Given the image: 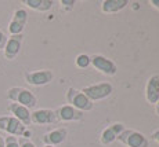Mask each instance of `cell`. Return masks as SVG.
Instances as JSON below:
<instances>
[{
    "instance_id": "ba28073f",
    "label": "cell",
    "mask_w": 159,
    "mask_h": 147,
    "mask_svg": "<svg viewBox=\"0 0 159 147\" xmlns=\"http://www.w3.org/2000/svg\"><path fill=\"white\" fill-rule=\"evenodd\" d=\"M28 22V13H26L25 8H17L13 13L11 21L8 23V33L10 36L14 35H22L24 29L26 26Z\"/></svg>"
},
{
    "instance_id": "ffe728a7",
    "label": "cell",
    "mask_w": 159,
    "mask_h": 147,
    "mask_svg": "<svg viewBox=\"0 0 159 147\" xmlns=\"http://www.w3.org/2000/svg\"><path fill=\"white\" fill-rule=\"evenodd\" d=\"M60 4H61V8H62V10H65V11H71L72 8L75 7L76 2H75V0H61Z\"/></svg>"
},
{
    "instance_id": "4316f807",
    "label": "cell",
    "mask_w": 159,
    "mask_h": 147,
    "mask_svg": "<svg viewBox=\"0 0 159 147\" xmlns=\"http://www.w3.org/2000/svg\"><path fill=\"white\" fill-rule=\"evenodd\" d=\"M44 147H53V146H44Z\"/></svg>"
},
{
    "instance_id": "44dd1931",
    "label": "cell",
    "mask_w": 159,
    "mask_h": 147,
    "mask_svg": "<svg viewBox=\"0 0 159 147\" xmlns=\"http://www.w3.org/2000/svg\"><path fill=\"white\" fill-rule=\"evenodd\" d=\"M18 143H20V147H36L29 139H25V137H20Z\"/></svg>"
},
{
    "instance_id": "7a4b0ae2",
    "label": "cell",
    "mask_w": 159,
    "mask_h": 147,
    "mask_svg": "<svg viewBox=\"0 0 159 147\" xmlns=\"http://www.w3.org/2000/svg\"><path fill=\"white\" fill-rule=\"evenodd\" d=\"M65 99L69 106L75 107L76 110H79V111H82V113L93 110L94 103L91 102L80 90H76V88H72V87L68 88L66 94H65Z\"/></svg>"
},
{
    "instance_id": "3957f363",
    "label": "cell",
    "mask_w": 159,
    "mask_h": 147,
    "mask_svg": "<svg viewBox=\"0 0 159 147\" xmlns=\"http://www.w3.org/2000/svg\"><path fill=\"white\" fill-rule=\"evenodd\" d=\"M0 131L6 132L10 136L24 137L25 132L28 131V127L18 121L13 116H0Z\"/></svg>"
},
{
    "instance_id": "5b68a950",
    "label": "cell",
    "mask_w": 159,
    "mask_h": 147,
    "mask_svg": "<svg viewBox=\"0 0 159 147\" xmlns=\"http://www.w3.org/2000/svg\"><path fill=\"white\" fill-rule=\"evenodd\" d=\"M118 142H120L126 147H148V139L139 131L134 129H125L123 132L118 136Z\"/></svg>"
},
{
    "instance_id": "d4e9b609",
    "label": "cell",
    "mask_w": 159,
    "mask_h": 147,
    "mask_svg": "<svg viewBox=\"0 0 159 147\" xmlns=\"http://www.w3.org/2000/svg\"><path fill=\"white\" fill-rule=\"evenodd\" d=\"M155 111H157V114L159 116V99H158V102L155 103Z\"/></svg>"
},
{
    "instance_id": "4fadbf2b",
    "label": "cell",
    "mask_w": 159,
    "mask_h": 147,
    "mask_svg": "<svg viewBox=\"0 0 159 147\" xmlns=\"http://www.w3.org/2000/svg\"><path fill=\"white\" fill-rule=\"evenodd\" d=\"M145 99L149 105H155L159 99V74H154L147 80Z\"/></svg>"
},
{
    "instance_id": "2e32d148",
    "label": "cell",
    "mask_w": 159,
    "mask_h": 147,
    "mask_svg": "<svg viewBox=\"0 0 159 147\" xmlns=\"http://www.w3.org/2000/svg\"><path fill=\"white\" fill-rule=\"evenodd\" d=\"M129 6L127 0H102L101 2V11L105 14H114L122 11Z\"/></svg>"
},
{
    "instance_id": "ac0fdd59",
    "label": "cell",
    "mask_w": 159,
    "mask_h": 147,
    "mask_svg": "<svg viewBox=\"0 0 159 147\" xmlns=\"http://www.w3.org/2000/svg\"><path fill=\"white\" fill-rule=\"evenodd\" d=\"M75 65L80 69H86L90 66V57L87 54H79L75 59Z\"/></svg>"
},
{
    "instance_id": "6da1fadb",
    "label": "cell",
    "mask_w": 159,
    "mask_h": 147,
    "mask_svg": "<svg viewBox=\"0 0 159 147\" xmlns=\"http://www.w3.org/2000/svg\"><path fill=\"white\" fill-rule=\"evenodd\" d=\"M7 99L13 103H18V105L28 107L29 110L38 105V98L33 95L32 91L22 87H11L7 91Z\"/></svg>"
},
{
    "instance_id": "8fae6325",
    "label": "cell",
    "mask_w": 159,
    "mask_h": 147,
    "mask_svg": "<svg viewBox=\"0 0 159 147\" xmlns=\"http://www.w3.org/2000/svg\"><path fill=\"white\" fill-rule=\"evenodd\" d=\"M56 116L58 121L69 122V121H82L84 117V113L76 110L75 107L69 105H62L56 110Z\"/></svg>"
},
{
    "instance_id": "30bf717a",
    "label": "cell",
    "mask_w": 159,
    "mask_h": 147,
    "mask_svg": "<svg viewBox=\"0 0 159 147\" xmlns=\"http://www.w3.org/2000/svg\"><path fill=\"white\" fill-rule=\"evenodd\" d=\"M22 41H24V35H14V36L7 37L6 45L3 48L6 59L13 61L17 58V55L21 51V47H22Z\"/></svg>"
},
{
    "instance_id": "9a60e30c",
    "label": "cell",
    "mask_w": 159,
    "mask_h": 147,
    "mask_svg": "<svg viewBox=\"0 0 159 147\" xmlns=\"http://www.w3.org/2000/svg\"><path fill=\"white\" fill-rule=\"evenodd\" d=\"M7 110L11 113L13 117H15L18 121H21L25 127H28V125L32 124V122H30V110L28 109V107L11 102V103H8Z\"/></svg>"
},
{
    "instance_id": "7c38bea8",
    "label": "cell",
    "mask_w": 159,
    "mask_h": 147,
    "mask_svg": "<svg viewBox=\"0 0 159 147\" xmlns=\"http://www.w3.org/2000/svg\"><path fill=\"white\" fill-rule=\"evenodd\" d=\"M125 129H126V128H125V125L122 124V122H115V124H111L109 127H107L101 132V136H100L101 145L107 146V145L114 143L115 140L118 139V136L123 132Z\"/></svg>"
},
{
    "instance_id": "e0dca14e",
    "label": "cell",
    "mask_w": 159,
    "mask_h": 147,
    "mask_svg": "<svg viewBox=\"0 0 159 147\" xmlns=\"http://www.w3.org/2000/svg\"><path fill=\"white\" fill-rule=\"evenodd\" d=\"M22 4H25L26 7L32 8L35 11L44 13V11H48L53 8L54 2L53 0H22Z\"/></svg>"
},
{
    "instance_id": "9c48e42d",
    "label": "cell",
    "mask_w": 159,
    "mask_h": 147,
    "mask_svg": "<svg viewBox=\"0 0 159 147\" xmlns=\"http://www.w3.org/2000/svg\"><path fill=\"white\" fill-rule=\"evenodd\" d=\"M56 111L51 109H36L30 113V122L36 125H50L57 122Z\"/></svg>"
},
{
    "instance_id": "8992f818",
    "label": "cell",
    "mask_w": 159,
    "mask_h": 147,
    "mask_svg": "<svg viewBox=\"0 0 159 147\" xmlns=\"http://www.w3.org/2000/svg\"><path fill=\"white\" fill-rule=\"evenodd\" d=\"M90 65L96 70H98L100 73L105 76H115L118 73V66L112 59L104 57L101 54H94L90 57Z\"/></svg>"
},
{
    "instance_id": "484cf974",
    "label": "cell",
    "mask_w": 159,
    "mask_h": 147,
    "mask_svg": "<svg viewBox=\"0 0 159 147\" xmlns=\"http://www.w3.org/2000/svg\"><path fill=\"white\" fill-rule=\"evenodd\" d=\"M0 147H4V137L0 136Z\"/></svg>"
},
{
    "instance_id": "cb8c5ba5",
    "label": "cell",
    "mask_w": 159,
    "mask_h": 147,
    "mask_svg": "<svg viewBox=\"0 0 159 147\" xmlns=\"http://www.w3.org/2000/svg\"><path fill=\"white\" fill-rule=\"evenodd\" d=\"M149 4H151L152 7L157 8V10L159 11V0H151V2H149Z\"/></svg>"
},
{
    "instance_id": "7402d4cb",
    "label": "cell",
    "mask_w": 159,
    "mask_h": 147,
    "mask_svg": "<svg viewBox=\"0 0 159 147\" xmlns=\"http://www.w3.org/2000/svg\"><path fill=\"white\" fill-rule=\"evenodd\" d=\"M6 41H7V36H6V33L3 32L2 29H0V50H3V48H4Z\"/></svg>"
},
{
    "instance_id": "277c9868",
    "label": "cell",
    "mask_w": 159,
    "mask_h": 147,
    "mask_svg": "<svg viewBox=\"0 0 159 147\" xmlns=\"http://www.w3.org/2000/svg\"><path fill=\"white\" fill-rule=\"evenodd\" d=\"M91 102H97V100H102L108 98L109 95L114 92V87L109 82H100V84H91L80 90Z\"/></svg>"
},
{
    "instance_id": "5bb4252c",
    "label": "cell",
    "mask_w": 159,
    "mask_h": 147,
    "mask_svg": "<svg viewBox=\"0 0 159 147\" xmlns=\"http://www.w3.org/2000/svg\"><path fill=\"white\" fill-rule=\"evenodd\" d=\"M66 136H68V131L66 128L61 127V128H56V129L50 131V132L43 135V143L44 146H58L61 143L65 142Z\"/></svg>"
},
{
    "instance_id": "603a6c76",
    "label": "cell",
    "mask_w": 159,
    "mask_h": 147,
    "mask_svg": "<svg viewBox=\"0 0 159 147\" xmlns=\"http://www.w3.org/2000/svg\"><path fill=\"white\" fill-rule=\"evenodd\" d=\"M151 139L154 140V142H157L159 145V129H155L154 132L151 133Z\"/></svg>"
},
{
    "instance_id": "d6986e66",
    "label": "cell",
    "mask_w": 159,
    "mask_h": 147,
    "mask_svg": "<svg viewBox=\"0 0 159 147\" xmlns=\"http://www.w3.org/2000/svg\"><path fill=\"white\" fill-rule=\"evenodd\" d=\"M4 147H20V143H18V137L15 136H6L4 137Z\"/></svg>"
},
{
    "instance_id": "52a82bcc",
    "label": "cell",
    "mask_w": 159,
    "mask_h": 147,
    "mask_svg": "<svg viewBox=\"0 0 159 147\" xmlns=\"http://www.w3.org/2000/svg\"><path fill=\"white\" fill-rule=\"evenodd\" d=\"M24 78L29 85L33 87H42V85H47L53 81L54 73L48 69L42 70H32V72H26L24 74Z\"/></svg>"
}]
</instances>
